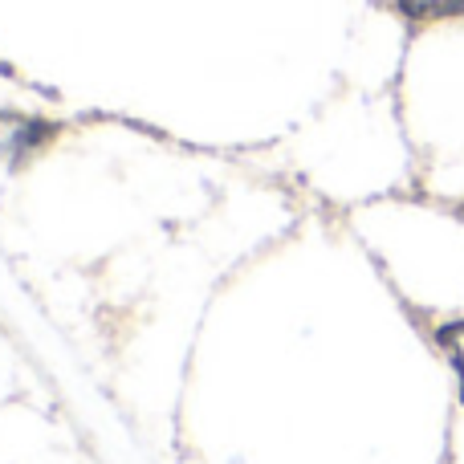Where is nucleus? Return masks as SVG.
I'll list each match as a JSON object with an SVG mask.
<instances>
[{
  "label": "nucleus",
  "mask_w": 464,
  "mask_h": 464,
  "mask_svg": "<svg viewBox=\"0 0 464 464\" xmlns=\"http://www.w3.org/2000/svg\"><path fill=\"white\" fill-rule=\"evenodd\" d=\"M53 122L45 119H33V114H0V160L8 163H21L29 151L45 147L53 139Z\"/></svg>",
  "instance_id": "obj_1"
},
{
  "label": "nucleus",
  "mask_w": 464,
  "mask_h": 464,
  "mask_svg": "<svg viewBox=\"0 0 464 464\" xmlns=\"http://www.w3.org/2000/svg\"><path fill=\"white\" fill-rule=\"evenodd\" d=\"M395 8L416 24L457 21V16H464V0H395Z\"/></svg>",
  "instance_id": "obj_2"
},
{
  "label": "nucleus",
  "mask_w": 464,
  "mask_h": 464,
  "mask_svg": "<svg viewBox=\"0 0 464 464\" xmlns=\"http://www.w3.org/2000/svg\"><path fill=\"white\" fill-rule=\"evenodd\" d=\"M436 343H440V351L449 354L452 371H457L460 400H464V322H449V326H440L436 330Z\"/></svg>",
  "instance_id": "obj_3"
}]
</instances>
